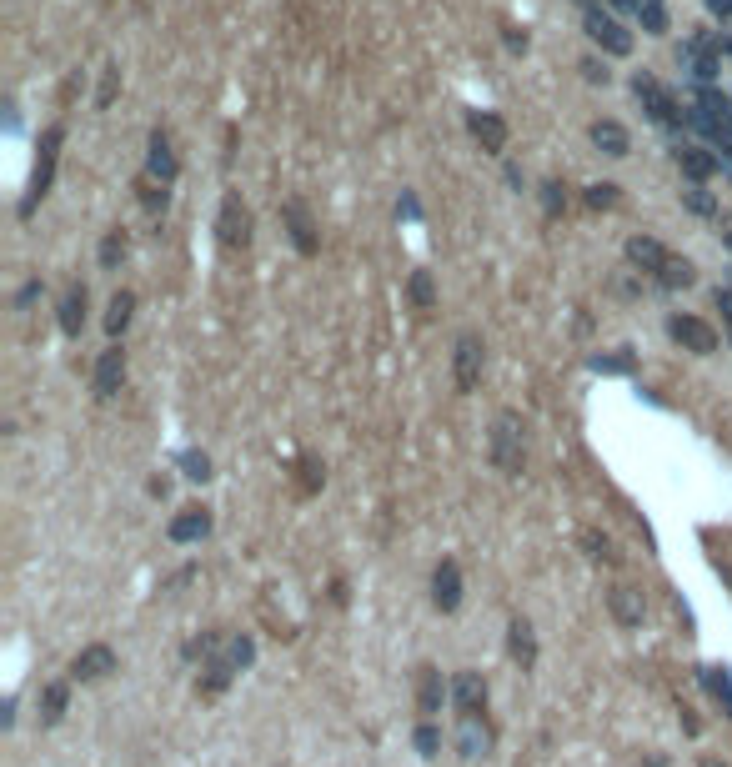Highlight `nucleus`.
Here are the masks:
<instances>
[{
    "mask_svg": "<svg viewBox=\"0 0 732 767\" xmlns=\"http://www.w3.org/2000/svg\"><path fill=\"white\" fill-rule=\"evenodd\" d=\"M286 216H291V231H296V246L311 256L316 251V236H311V221H306V211L301 206H286Z\"/></svg>",
    "mask_w": 732,
    "mask_h": 767,
    "instance_id": "20",
    "label": "nucleus"
},
{
    "mask_svg": "<svg viewBox=\"0 0 732 767\" xmlns=\"http://www.w3.org/2000/svg\"><path fill=\"white\" fill-rule=\"evenodd\" d=\"M121 381H126V351L111 346V351H101V361H96V397H116Z\"/></svg>",
    "mask_w": 732,
    "mask_h": 767,
    "instance_id": "11",
    "label": "nucleus"
},
{
    "mask_svg": "<svg viewBox=\"0 0 732 767\" xmlns=\"http://www.w3.org/2000/svg\"><path fill=\"white\" fill-rule=\"evenodd\" d=\"M672 336H677L687 351H697V356L717 351V331H712L707 321H697V316H672Z\"/></svg>",
    "mask_w": 732,
    "mask_h": 767,
    "instance_id": "10",
    "label": "nucleus"
},
{
    "mask_svg": "<svg viewBox=\"0 0 732 767\" xmlns=\"http://www.w3.org/2000/svg\"><path fill=\"white\" fill-rule=\"evenodd\" d=\"M492 462H497V472H507V477L522 472V422H517L512 412H502L497 427H492Z\"/></svg>",
    "mask_w": 732,
    "mask_h": 767,
    "instance_id": "1",
    "label": "nucleus"
},
{
    "mask_svg": "<svg viewBox=\"0 0 732 767\" xmlns=\"http://www.w3.org/2000/svg\"><path fill=\"white\" fill-rule=\"evenodd\" d=\"M432 602H437V612H447V617L462 607V567H457L452 557H442L437 572H432Z\"/></svg>",
    "mask_w": 732,
    "mask_h": 767,
    "instance_id": "5",
    "label": "nucleus"
},
{
    "mask_svg": "<svg viewBox=\"0 0 732 767\" xmlns=\"http://www.w3.org/2000/svg\"><path fill=\"white\" fill-rule=\"evenodd\" d=\"M251 657H256V647H251V637H246V632L226 642V662H231V672H241V667H246Z\"/></svg>",
    "mask_w": 732,
    "mask_h": 767,
    "instance_id": "21",
    "label": "nucleus"
},
{
    "mask_svg": "<svg viewBox=\"0 0 732 767\" xmlns=\"http://www.w3.org/2000/svg\"><path fill=\"white\" fill-rule=\"evenodd\" d=\"M597 141H602L612 156H622V151H627V141H622V131H617V126H597Z\"/></svg>",
    "mask_w": 732,
    "mask_h": 767,
    "instance_id": "24",
    "label": "nucleus"
},
{
    "mask_svg": "<svg viewBox=\"0 0 732 767\" xmlns=\"http://www.w3.org/2000/svg\"><path fill=\"white\" fill-rule=\"evenodd\" d=\"M577 547L587 552V562H607V567H617V562H622L617 542H612L607 532H597V527H582V532H577Z\"/></svg>",
    "mask_w": 732,
    "mask_h": 767,
    "instance_id": "14",
    "label": "nucleus"
},
{
    "mask_svg": "<svg viewBox=\"0 0 732 767\" xmlns=\"http://www.w3.org/2000/svg\"><path fill=\"white\" fill-rule=\"evenodd\" d=\"M131 311H136V296H131V291H116V296H111V316H106V331H111V336H121V331L131 326Z\"/></svg>",
    "mask_w": 732,
    "mask_h": 767,
    "instance_id": "18",
    "label": "nucleus"
},
{
    "mask_svg": "<svg viewBox=\"0 0 732 767\" xmlns=\"http://www.w3.org/2000/svg\"><path fill=\"white\" fill-rule=\"evenodd\" d=\"M166 492H171V477H166V472H161V477H151V497H166Z\"/></svg>",
    "mask_w": 732,
    "mask_h": 767,
    "instance_id": "28",
    "label": "nucleus"
},
{
    "mask_svg": "<svg viewBox=\"0 0 732 767\" xmlns=\"http://www.w3.org/2000/svg\"><path fill=\"white\" fill-rule=\"evenodd\" d=\"M662 281H667V286H692V261H672V256H667Z\"/></svg>",
    "mask_w": 732,
    "mask_h": 767,
    "instance_id": "22",
    "label": "nucleus"
},
{
    "mask_svg": "<svg viewBox=\"0 0 732 767\" xmlns=\"http://www.w3.org/2000/svg\"><path fill=\"white\" fill-rule=\"evenodd\" d=\"M206 532H211V512H206V507H181V512L171 517V527H166V537H171L176 547L201 542Z\"/></svg>",
    "mask_w": 732,
    "mask_h": 767,
    "instance_id": "8",
    "label": "nucleus"
},
{
    "mask_svg": "<svg viewBox=\"0 0 732 767\" xmlns=\"http://www.w3.org/2000/svg\"><path fill=\"white\" fill-rule=\"evenodd\" d=\"M412 301H417V306H432V276H427V271L412 276Z\"/></svg>",
    "mask_w": 732,
    "mask_h": 767,
    "instance_id": "25",
    "label": "nucleus"
},
{
    "mask_svg": "<svg viewBox=\"0 0 732 767\" xmlns=\"http://www.w3.org/2000/svg\"><path fill=\"white\" fill-rule=\"evenodd\" d=\"M412 747H417L422 757H437V752H442V727H437V722H417Z\"/></svg>",
    "mask_w": 732,
    "mask_h": 767,
    "instance_id": "19",
    "label": "nucleus"
},
{
    "mask_svg": "<svg viewBox=\"0 0 732 767\" xmlns=\"http://www.w3.org/2000/svg\"><path fill=\"white\" fill-rule=\"evenodd\" d=\"M216 231H221V246H246V241H251V211L241 206V196H226V201H221Z\"/></svg>",
    "mask_w": 732,
    "mask_h": 767,
    "instance_id": "7",
    "label": "nucleus"
},
{
    "mask_svg": "<svg viewBox=\"0 0 732 767\" xmlns=\"http://www.w3.org/2000/svg\"><path fill=\"white\" fill-rule=\"evenodd\" d=\"M226 682H231V662H226V657H216V662H206V677L196 682V692H201V697H221V692H226Z\"/></svg>",
    "mask_w": 732,
    "mask_h": 767,
    "instance_id": "17",
    "label": "nucleus"
},
{
    "mask_svg": "<svg viewBox=\"0 0 732 767\" xmlns=\"http://www.w3.org/2000/svg\"><path fill=\"white\" fill-rule=\"evenodd\" d=\"M507 652H512V662H517L522 672L537 667V632H532L527 617H512V622H507Z\"/></svg>",
    "mask_w": 732,
    "mask_h": 767,
    "instance_id": "9",
    "label": "nucleus"
},
{
    "mask_svg": "<svg viewBox=\"0 0 732 767\" xmlns=\"http://www.w3.org/2000/svg\"><path fill=\"white\" fill-rule=\"evenodd\" d=\"M81 326H86V291L76 286V291L61 301V331H66V336H81Z\"/></svg>",
    "mask_w": 732,
    "mask_h": 767,
    "instance_id": "16",
    "label": "nucleus"
},
{
    "mask_svg": "<svg viewBox=\"0 0 732 767\" xmlns=\"http://www.w3.org/2000/svg\"><path fill=\"white\" fill-rule=\"evenodd\" d=\"M697 767H732V762H727V757H717V752H707V757H702Z\"/></svg>",
    "mask_w": 732,
    "mask_h": 767,
    "instance_id": "29",
    "label": "nucleus"
},
{
    "mask_svg": "<svg viewBox=\"0 0 732 767\" xmlns=\"http://www.w3.org/2000/svg\"><path fill=\"white\" fill-rule=\"evenodd\" d=\"M482 376V341L477 336H462L457 341V392H472Z\"/></svg>",
    "mask_w": 732,
    "mask_h": 767,
    "instance_id": "13",
    "label": "nucleus"
},
{
    "mask_svg": "<svg viewBox=\"0 0 732 767\" xmlns=\"http://www.w3.org/2000/svg\"><path fill=\"white\" fill-rule=\"evenodd\" d=\"M186 477H191V482H206V477H211V462H206L201 452H186Z\"/></svg>",
    "mask_w": 732,
    "mask_h": 767,
    "instance_id": "26",
    "label": "nucleus"
},
{
    "mask_svg": "<svg viewBox=\"0 0 732 767\" xmlns=\"http://www.w3.org/2000/svg\"><path fill=\"white\" fill-rule=\"evenodd\" d=\"M447 697H452V687L442 682V667L422 662L417 667V712H422V722H437V712H442Z\"/></svg>",
    "mask_w": 732,
    "mask_h": 767,
    "instance_id": "3",
    "label": "nucleus"
},
{
    "mask_svg": "<svg viewBox=\"0 0 732 767\" xmlns=\"http://www.w3.org/2000/svg\"><path fill=\"white\" fill-rule=\"evenodd\" d=\"M612 191H617V186H597V191H592V206H612V201H617Z\"/></svg>",
    "mask_w": 732,
    "mask_h": 767,
    "instance_id": "27",
    "label": "nucleus"
},
{
    "mask_svg": "<svg viewBox=\"0 0 732 767\" xmlns=\"http://www.w3.org/2000/svg\"><path fill=\"white\" fill-rule=\"evenodd\" d=\"M111 672H116V647H106V642H91L71 657V682H101Z\"/></svg>",
    "mask_w": 732,
    "mask_h": 767,
    "instance_id": "2",
    "label": "nucleus"
},
{
    "mask_svg": "<svg viewBox=\"0 0 732 767\" xmlns=\"http://www.w3.org/2000/svg\"><path fill=\"white\" fill-rule=\"evenodd\" d=\"M121 256H126V236H121V231H111V236H106V246H101V266H116Z\"/></svg>",
    "mask_w": 732,
    "mask_h": 767,
    "instance_id": "23",
    "label": "nucleus"
},
{
    "mask_svg": "<svg viewBox=\"0 0 732 767\" xmlns=\"http://www.w3.org/2000/svg\"><path fill=\"white\" fill-rule=\"evenodd\" d=\"M607 612H612L617 627H642V617H647V597H642L637 587L617 582V587L607 592Z\"/></svg>",
    "mask_w": 732,
    "mask_h": 767,
    "instance_id": "6",
    "label": "nucleus"
},
{
    "mask_svg": "<svg viewBox=\"0 0 732 767\" xmlns=\"http://www.w3.org/2000/svg\"><path fill=\"white\" fill-rule=\"evenodd\" d=\"M457 747H462V757H487L492 727H487L482 712H477V717H457Z\"/></svg>",
    "mask_w": 732,
    "mask_h": 767,
    "instance_id": "12",
    "label": "nucleus"
},
{
    "mask_svg": "<svg viewBox=\"0 0 732 767\" xmlns=\"http://www.w3.org/2000/svg\"><path fill=\"white\" fill-rule=\"evenodd\" d=\"M66 707H71V682H51V687L41 692V722L56 727V722L66 717Z\"/></svg>",
    "mask_w": 732,
    "mask_h": 767,
    "instance_id": "15",
    "label": "nucleus"
},
{
    "mask_svg": "<svg viewBox=\"0 0 732 767\" xmlns=\"http://www.w3.org/2000/svg\"><path fill=\"white\" fill-rule=\"evenodd\" d=\"M452 707H457V717L487 712V677L472 672V667H462V672L452 677Z\"/></svg>",
    "mask_w": 732,
    "mask_h": 767,
    "instance_id": "4",
    "label": "nucleus"
}]
</instances>
